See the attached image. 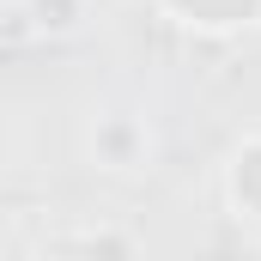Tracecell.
Masks as SVG:
<instances>
[{"label": "cell", "instance_id": "1", "mask_svg": "<svg viewBox=\"0 0 261 261\" xmlns=\"http://www.w3.org/2000/svg\"><path fill=\"white\" fill-rule=\"evenodd\" d=\"M189 12H200V18H243L255 0H182Z\"/></svg>", "mask_w": 261, "mask_h": 261}, {"label": "cell", "instance_id": "2", "mask_svg": "<svg viewBox=\"0 0 261 261\" xmlns=\"http://www.w3.org/2000/svg\"><path fill=\"white\" fill-rule=\"evenodd\" d=\"M237 189H243V200L261 213V152H249V158H243V170H237Z\"/></svg>", "mask_w": 261, "mask_h": 261}]
</instances>
